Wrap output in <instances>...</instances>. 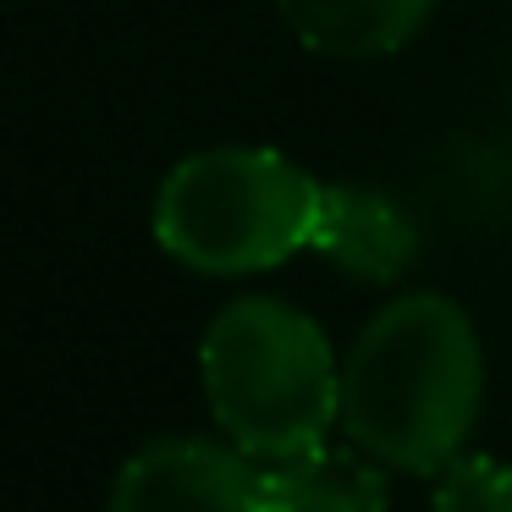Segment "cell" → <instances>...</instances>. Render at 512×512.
I'll use <instances>...</instances> for the list:
<instances>
[{
	"label": "cell",
	"mask_w": 512,
	"mask_h": 512,
	"mask_svg": "<svg viewBox=\"0 0 512 512\" xmlns=\"http://www.w3.org/2000/svg\"><path fill=\"white\" fill-rule=\"evenodd\" d=\"M199 375L226 441L259 463L325 441L342 419V364L325 331L298 303L248 298L226 303L199 342Z\"/></svg>",
	"instance_id": "obj_2"
},
{
	"label": "cell",
	"mask_w": 512,
	"mask_h": 512,
	"mask_svg": "<svg viewBox=\"0 0 512 512\" xmlns=\"http://www.w3.org/2000/svg\"><path fill=\"white\" fill-rule=\"evenodd\" d=\"M265 468V512H391L386 463L364 446L314 441Z\"/></svg>",
	"instance_id": "obj_6"
},
{
	"label": "cell",
	"mask_w": 512,
	"mask_h": 512,
	"mask_svg": "<svg viewBox=\"0 0 512 512\" xmlns=\"http://www.w3.org/2000/svg\"><path fill=\"white\" fill-rule=\"evenodd\" d=\"M325 182L265 144L177 160L155 193V243L199 276H259L314 248Z\"/></svg>",
	"instance_id": "obj_3"
},
{
	"label": "cell",
	"mask_w": 512,
	"mask_h": 512,
	"mask_svg": "<svg viewBox=\"0 0 512 512\" xmlns=\"http://www.w3.org/2000/svg\"><path fill=\"white\" fill-rule=\"evenodd\" d=\"M430 12L435 0H276L287 34L331 61L391 56L430 23Z\"/></svg>",
	"instance_id": "obj_7"
},
{
	"label": "cell",
	"mask_w": 512,
	"mask_h": 512,
	"mask_svg": "<svg viewBox=\"0 0 512 512\" xmlns=\"http://www.w3.org/2000/svg\"><path fill=\"white\" fill-rule=\"evenodd\" d=\"M435 512H512V463L485 452H457L435 474Z\"/></svg>",
	"instance_id": "obj_8"
},
{
	"label": "cell",
	"mask_w": 512,
	"mask_h": 512,
	"mask_svg": "<svg viewBox=\"0 0 512 512\" xmlns=\"http://www.w3.org/2000/svg\"><path fill=\"white\" fill-rule=\"evenodd\" d=\"M105 512H265V468L232 441L166 435L122 463Z\"/></svg>",
	"instance_id": "obj_4"
},
{
	"label": "cell",
	"mask_w": 512,
	"mask_h": 512,
	"mask_svg": "<svg viewBox=\"0 0 512 512\" xmlns=\"http://www.w3.org/2000/svg\"><path fill=\"white\" fill-rule=\"evenodd\" d=\"M314 254H325L342 276L386 287L419 259V226L391 193L364 182H325Z\"/></svg>",
	"instance_id": "obj_5"
},
{
	"label": "cell",
	"mask_w": 512,
	"mask_h": 512,
	"mask_svg": "<svg viewBox=\"0 0 512 512\" xmlns=\"http://www.w3.org/2000/svg\"><path fill=\"white\" fill-rule=\"evenodd\" d=\"M479 402V331L441 292L391 298L342 358V430L402 474H441L463 452Z\"/></svg>",
	"instance_id": "obj_1"
}]
</instances>
